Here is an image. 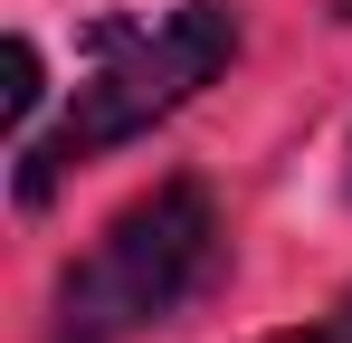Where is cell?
I'll use <instances>...</instances> for the list:
<instances>
[{
	"mask_svg": "<svg viewBox=\"0 0 352 343\" xmlns=\"http://www.w3.org/2000/svg\"><path fill=\"white\" fill-rule=\"evenodd\" d=\"M229 57H238V19L219 0H181L162 19L105 29V39H96V67L76 76V96H67V114H58V134L19 143V200L38 210L76 163H96V153L133 143V134H153V124L181 114Z\"/></svg>",
	"mask_w": 352,
	"mask_h": 343,
	"instance_id": "6da1fadb",
	"label": "cell"
},
{
	"mask_svg": "<svg viewBox=\"0 0 352 343\" xmlns=\"http://www.w3.org/2000/svg\"><path fill=\"white\" fill-rule=\"evenodd\" d=\"M219 267V210L200 181H153L143 200H124L115 220L96 229L86 258H67L58 277V343H124L143 324L181 315Z\"/></svg>",
	"mask_w": 352,
	"mask_h": 343,
	"instance_id": "7a4b0ae2",
	"label": "cell"
},
{
	"mask_svg": "<svg viewBox=\"0 0 352 343\" xmlns=\"http://www.w3.org/2000/svg\"><path fill=\"white\" fill-rule=\"evenodd\" d=\"M0 76H10V96H0L10 134H29V114H38V96H48V86H38V48H29V39H10V48H0Z\"/></svg>",
	"mask_w": 352,
	"mask_h": 343,
	"instance_id": "3957f363",
	"label": "cell"
},
{
	"mask_svg": "<svg viewBox=\"0 0 352 343\" xmlns=\"http://www.w3.org/2000/svg\"><path fill=\"white\" fill-rule=\"evenodd\" d=\"M267 343H352V305L324 315V324H286V334H267Z\"/></svg>",
	"mask_w": 352,
	"mask_h": 343,
	"instance_id": "277c9868",
	"label": "cell"
},
{
	"mask_svg": "<svg viewBox=\"0 0 352 343\" xmlns=\"http://www.w3.org/2000/svg\"><path fill=\"white\" fill-rule=\"evenodd\" d=\"M333 19H352V0H333Z\"/></svg>",
	"mask_w": 352,
	"mask_h": 343,
	"instance_id": "5b68a950",
	"label": "cell"
}]
</instances>
